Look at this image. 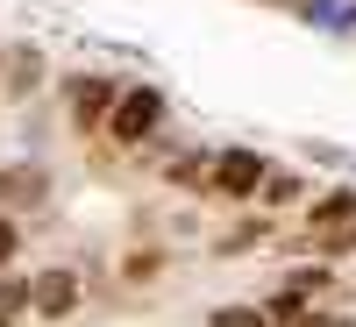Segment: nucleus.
Segmentation results:
<instances>
[{
	"label": "nucleus",
	"instance_id": "nucleus-2",
	"mask_svg": "<svg viewBox=\"0 0 356 327\" xmlns=\"http://www.w3.org/2000/svg\"><path fill=\"white\" fill-rule=\"evenodd\" d=\"M264 178H271V164L257 150H228V157H214V178H207V185L228 192V199H250V192H264Z\"/></svg>",
	"mask_w": 356,
	"mask_h": 327
},
{
	"label": "nucleus",
	"instance_id": "nucleus-3",
	"mask_svg": "<svg viewBox=\"0 0 356 327\" xmlns=\"http://www.w3.org/2000/svg\"><path fill=\"white\" fill-rule=\"evenodd\" d=\"M107 100H114L107 78H72V121L79 128H100L107 121Z\"/></svg>",
	"mask_w": 356,
	"mask_h": 327
},
{
	"label": "nucleus",
	"instance_id": "nucleus-10",
	"mask_svg": "<svg viewBox=\"0 0 356 327\" xmlns=\"http://www.w3.org/2000/svg\"><path fill=\"white\" fill-rule=\"evenodd\" d=\"M321 249H328V256L356 249V221H335V228H321Z\"/></svg>",
	"mask_w": 356,
	"mask_h": 327
},
{
	"label": "nucleus",
	"instance_id": "nucleus-12",
	"mask_svg": "<svg viewBox=\"0 0 356 327\" xmlns=\"http://www.w3.org/2000/svg\"><path fill=\"white\" fill-rule=\"evenodd\" d=\"M15 249H22V221H8V214H0V263H8Z\"/></svg>",
	"mask_w": 356,
	"mask_h": 327
},
{
	"label": "nucleus",
	"instance_id": "nucleus-8",
	"mask_svg": "<svg viewBox=\"0 0 356 327\" xmlns=\"http://www.w3.org/2000/svg\"><path fill=\"white\" fill-rule=\"evenodd\" d=\"M157 271H164V256H157V249H136V256H122V278H129V285H150Z\"/></svg>",
	"mask_w": 356,
	"mask_h": 327
},
{
	"label": "nucleus",
	"instance_id": "nucleus-7",
	"mask_svg": "<svg viewBox=\"0 0 356 327\" xmlns=\"http://www.w3.org/2000/svg\"><path fill=\"white\" fill-rule=\"evenodd\" d=\"M264 320H271L264 306H214L207 313V327H264Z\"/></svg>",
	"mask_w": 356,
	"mask_h": 327
},
{
	"label": "nucleus",
	"instance_id": "nucleus-6",
	"mask_svg": "<svg viewBox=\"0 0 356 327\" xmlns=\"http://www.w3.org/2000/svg\"><path fill=\"white\" fill-rule=\"evenodd\" d=\"M314 228H335V221H356V192H335V199H321L314 214H307Z\"/></svg>",
	"mask_w": 356,
	"mask_h": 327
},
{
	"label": "nucleus",
	"instance_id": "nucleus-4",
	"mask_svg": "<svg viewBox=\"0 0 356 327\" xmlns=\"http://www.w3.org/2000/svg\"><path fill=\"white\" fill-rule=\"evenodd\" d=\"M72 306H79V278L72 271H43L36 278V313L57 320V313H72Z\"/></svg>",
	"mask_w": 356,
	"mask_h": 327
},
{
	"label": "nucleus",
	"instance_id": "nucleus-11",
	"mask_svg": "<svg viewBox=\"0 0 356 327\" xmlns=\"http://www.w3.org/2000/svg\"><path fill=\"white\" fill-rule=\"evenodd\" d=\"M22 306H36V285H0V313H22Z\"/></svg>",
	"mask_w": 356,
	"mask_h": 327
},
{
	"label": "nucleus",
	"instance_id": "nucleus-1",
	"mask_svg": "<svg viewBox=\"0 0 356 327\" xmlns=\"http://www.w3.org/2000/svg\"><path fill=\"white\" fill-rule=\"evenodd\" d=\"M164 121V93H150V85H136V93H122V107L107 114V128H114V142H143Z\"/></svg>",
	"mask_w": 356,
	"mask_h": 327
},
{
	"label": "nucleus",
	"instance_id": "nucleus-5",
	"mask_svg": "<svg viewBox=\"0 0 356 327\" xmlns=\"http://www.w3.org/2000/svg\"><path fill=\"white\" fill-rule=\"evenodd\" d=\"M43 192H50L43 171H0V199H8V206H36Z\"/></svg>",
	"mask_w": 356,
	"mask_h": 327
},
{
	"label": "nucleus",
	"instance_id": "nucleus-9",
	"mask_svg": "<svg viewBox=\"0 0 356 327\" xmlns=\"http://www.w3.org/2000/svg\"><path fill=\"white\" fill-rule=\"evenodd\" d=\"M328 285H335L328 263H300V271H292V292H328Z\"/></svg>",
	"mask_w": 356,
	"mask_h": 327
}]
</instances>
